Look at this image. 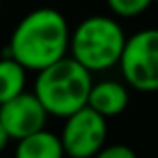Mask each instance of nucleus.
I'll use <instances>...</instances> for the list:
<instances>
[{
    "mask_svg": "<svg viewBox=\"0 0 158 158\" xmlns=\"http://www.w3.org/2000/svg\"><path fill=\"white\" fill-rule=\"evenodd\" d=\"M71 30L67 19L54 8H37L15 26L6 56L26 71H41L67 56Z\"/></svg>",
    "mask_w": 158,
    "mask_h": 158,
    "instance_id": "obj_1",
    "label": "nucleus"
},
{
    "mask_svg": "<svg viewBox=\"0 0 158 158\" xmlns=\"http://www.w3.org/2000/svg\"><path fill=\"white\" fill-rule=\"evenodd\" d=\"M93 80L91 73L74 58H61L37 71L34 95L48 115L67 117L88 104Z\"/></svg>",
    "mask_w": 158,
    "mask_h": 158,
    "instance_id": "obj_2",
    "label": "nucleus"
},
{
    "mask_svg": "<svg viewBox=\"0 0 158 158\" xmlns=\"http://www.w3.org/2000/svg\"><path fill=\"white\" fill-rule=\"evenodd\" d=\"M127 35L121 24L106 15L84 19L69 37L71 58L89 73L106 71L119 63Z\"/></svg>",
    "mask_w": 158,
    "mask_h": 158,
    "instance_id": "obj_3",
    "label": "nucleus"
},
{
    "mask_svg": "<svg viewBox=\"0 0 158 158\" xmlns=\"http://www.w3.org/2000/svg\"><path fill=\"white\" fill-rule=\"evenodd\" d=\"M119 65L130 88L143 93L158 91V28L139 30L127 37Z\"/></svg>",
    "mask_w": 158,
    "mask_h": 158,
    "instance_id": "obj_4",
    "label": "nucleus"
},
{
    "mask_svg": "<svg viewBox=\"0 0 158 158\" xmlns=\"http://www.w3.org/2000/svg\"><path fill=\"white\" fill-rule=\"evenodd\" d=\"M106 117L91 110L88 104L65 117L61 130L63 152L71 158H93L106 145Z\"/></svg>",
    "mask_w": 158,
    "mask_h": 158,
    "instance_id": "obj_5",
    "label": "nucleus"
},
{
    "mask_svg": "<svg viewBox=\"0 0 158 158\" xmlns=\"http://www.w3.org/2000/svg\"><path fill=\"white\" fill-rule=\"evenodd\" d=\"M47 110L34 93H19L0 104V123L11 139L26 138L47 125Z\"/></svg>",
    "mask_w": 158,
    "mask_h": 158,
    "instance_id": "obj_6",
    "label": "nucleus"
},
{
    "mask_svg": "<svg viewBox=\"0 0 158 158\" xmlns=\"http://www.w3.org/2000/svg\"><path fill=\"white\" fill-rule=\"evenodd\" d=\"M88 106L106 119L119 115L128 106V91L123 84L115 80H104L93 84L88 97Z\"/></svg>",
    "mask_w": 158,
    "mask_h": 158,
    "instance_id": "obj_7",
    "label": "nucleus"
},
{
    "mask_svg": "<svg viewBox=\"0 0 158 158\" xmlns=\"http://www.w3.org/2000/svg\"><path fill=\"white\" fill-rule=\"evenodd\" d=\"M15 158H63V147L60 136L43 128L26 138L17 139Z\"/></svg>",
    "mask_w": 158,
    "mask_h": 158,
    "instance_id": "obj_8",
    "label": "nucleus"
},
{
    "mask_svg": "<svg viewBox=\"0 0 158 158\" xmlns=\"http://www.w3.org/2000/svg\"><path fill=\"white\" fill-rule=\"evenodd\" d=\"M26 86V69L10 56L0 60V104L17 97Z\"/></svg>",
    "mask_w": 158,
    "mask_h": 158,
    "instance_id": "obj_9",
    "label": "nucleus"
},
{
    "mask_svg": "<svg viewBox=\"0 0 158 158\" xmlns=\"http://www.w3.org/2000/svg\"><path fill=\"white\" fill-rule=\"evenodd\" d=\"M106 2L117 17L130 19V17H138L143 11H147L154 0H106Z\"/></svg>",
    "mask_w": 158,
    "mask_h": 158,
    "instance_id": "obj_10",
    "label": "nucleus"
},
{
    "mask_svg": "<svg viewBox=\"0 0 158 158\" xmlns=\"http://www.w3.org/2000/svg\"><path fill=\"white\" fill-rule=\"evenodd\" d=\"M93 158H138V156L128 145L115 143V145H104Z\"/></svg>",
    "mask_w": 158,
    "mask_h": 158,
    "instance_id": "obj_11",
    "label": "nucleus"
},
{
    "mask_svg": "<svg viewBox=\"0 0 158 158\" xmlns=\"http://www.w3.org/2000/svg\"><path fill=\"white\" fill-rule=\"evenodd\" d=\"M11 138L8 136V132H6V128L2 127V123H0V152H2L4 149H6V145H8V141H10Z\"/></svg>",
    "mask_w": 158,
    "mask_h": 158,
    "instance_id": "obj_12",
    "label": "nucleus"
},
{
    "mask_svg": "<svg viewBox=\"0 0 158 158\" xmlns=\"http://www.w3.org/2000/svg\"><path fill=\"white\" fill-rule=\"evenodd\" d=\"M0 8H2V0H0Z\"/></svg>",
    "mask_w": 158,
    "mask_h": 158,
    "instance_id": "obj_13",
    "label": "nucleus"
},
{
    "mask_svg": "<svg viewBox=\"0 0 158 158\" xmlns=\"http://www.w3.org/2000/svg\"><path fill=\"white\" fill-rule=\"evenodd\" d=\"M154 2H156V4H158V0H154Z\"/></svg>",
    "mask_w": 158,
    "mask_h": 158,
    "instance_id": "obj_14",
    "label": "nucleus"
}]
</instances>
